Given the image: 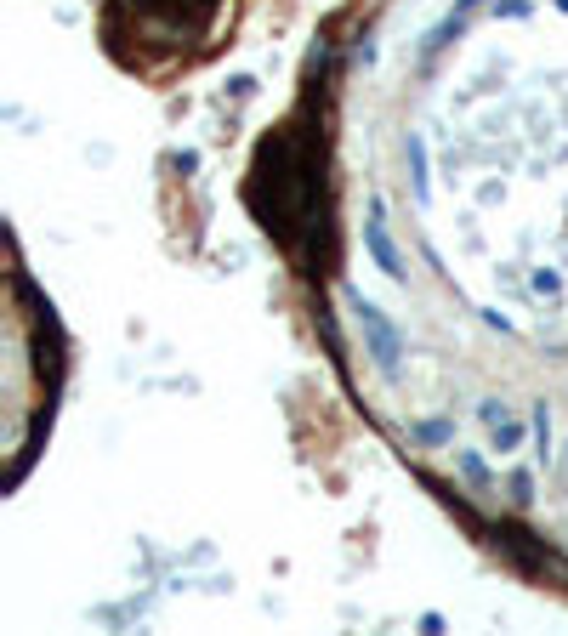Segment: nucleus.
Here are the masks:
<instances>
[{
	"mask_svg": "<svg viewBox=\"0 0 568 636\" xmlns=\"http://www.w3.org/2000/svg\"><path fill=\"white\" fill-rule=\"evenodd\" d=\"M478 426H483V443H489L500 460L517 455V449L534 438V432H529V415H523L517 404H500V398H483V404H478Z\"/></svg>",
	"mask_w": 568,
	"mask_h": 636,
	"instance_id": "2",
	"label": "nucleus"
},
{
	"mask_svg": "<svg viewBox=\"0 0 568 636\" xmlns=\"http://www.w3.org/2000/svg\"><path fill=\"white\" fill-rule=\"evenodd\" d=\"M364 250H370V262L381 267L392 284H404V256H398V245H392V233H387L381 199H370V211H364Z\"/></svg>",
	"mask_w": 568,
	"mask_h": 636,
	"instance_id": "3",
	"label": "nucleus"
},
{
	"mask_svg": "<svg viewBox=\"0 0 568 636\" xmlns=\"http://www.w3.org/2000/svg\"><path fill=\"white\" fill-rule=\"evenodd\" d=\"M409 177H415V199H426V142L409 137Z\"/></svg>",
	"mask_w": 568,
	"mask_h": 636,
	"instance_id": "7",
	"label": "nucleus"
},
{
	"mask_svg": "<svg viewBox=\"0 0 568 636\" xmlns=\"http://www.w3.org/2000/svg\"><path fill=\"white\" fill-rule=\"evenodd\" d=\"M409 438L415 443H455V426L449 421H415L409 426Z\"/></svg>",
	"mask_w": 568,
	"mask_h": 636,
	"instance_id": "6",
	"label": "nucleus"
},
{
	"mask_svg": "<svg viewBox=\"0 0 568 636\" xmlns=\"http://www.w3.org/2000/svg\"><path fill=\"white\" fill-rule=\"evenodd\" d=\"M455 466H461V477L478 489V495H495V477H489V466H483L478 449H455Z\"/></svg>",
	"mask_w": 568,
	"mask_h": 636,
	"instance_id": "5",
	"label": "nucleus"
},
{
	"mask_svg": "<svg viewBox=\"0 0 568 636\" xmlns=\"http://www.w3.org/2000/svg\"><path fill=\"white\" fill-rule=\"evenodd\" d=\"M512 500H534V472H517L512 477Z\"/></svg>",
	"mask_w": 568,
	"mask_h": 636,
	"instance_id": "8",
	"label": "nucleus"
},
{
	"mask_svg": "<svg viewBox=\"0 0 568 636\" xmlns=\"http://www.w3.org/2000/svg\"><path fill=\"white\" fill-rule=\"evenodd\" d=\"M529 432H534V472H546L551 466V404L546 398L529 409Z\"/></svg>",
	"mask_w": 568,
	"mask_h": 636,
	"instance_id": "4",
	"label": "nucleus"
},
{
	"mask_svg": "<svg viewBox=\"0 0 568 636\" xmlns=\"http://www.w3.org/2000/svg\"><path fill=\"white\" fill-rule=\"evenodd\" d=\"M353 324H358V336H364V353L375 358V370L398 375V364H404V336H398V324H392L370 296H353Z\"/></svg>",
	"mask_w": 568,
	"mask_h": 636,
	"instance_id": "1",
	"label": "nucleus"
}]
</instances>
